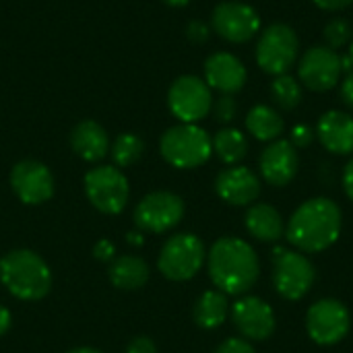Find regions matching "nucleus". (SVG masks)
<instances>
[{
  "label": "nucleus",
  "instance_id": "obj_14",
  "mask_svg": "<svg viewBox=\"0 0 353 353\" xmlns=\"http://www.w3.org/2000/svg\"><path fill=\"white\" fill-rule=\"evenodd\" d=\"M10 188L25 205H41L54 194V176L41 161L23 159L10 170Z\"/></svg>",
  "mask_w": 353,
  "mask_h": 353
},
{
  "label": "nucleus",
  "instance_id": "obj_19",
  "mask_svg": "<svg viewBox=\"0 0 353 353\" xmlns=\"http://www.w3.org/2000/svg\"><path fill=\"white\" fill-rule=\"evenodd\" d=\"M316 137L323 147L335 155L353 153V116L341 110H329L316 124Z\"/></svg>",
  "mask_w": 353,
  "mask_h": 353
},
{
  "label": "nucleus",
  "instance_id": "obj_23",
  "mask_svg": "<svg viewBox=\"0 0 353 353\" xmlns=\"http://www.w3.org/2000/svg\"><path fill=\"white\" fill-rule=\"evenodd\" d=\"M246 128L256 141L271 143L283 134L285 122L275 108H271L267 103H259V105L250 108V112L246 114Z\"/></svg>",
  "mask_w": 353,
  "mask_h": 353
},
{
  "label": "nucleus",
  "instance_id": "obj_29",
  "mask_svg": "<svg viewBox=\"0 0 353 353\" xmlns=\"http://www.w3.org/2000/svg\"><path fill=\"white\" fill-rule=\"evenodd\" d=\"M211 110H213L217 122L228 124V122H232V120L236 118V114H238V103H236L234 95H221L217 101H213V108H211Z\"/></svg>",
  "mask_w": 353,
  "mask_h": 353
},
{
  "label": "nucleus",
  "instance_id": "obj_10",
  "mask_svg": "<svg viewBox=\"0 0 353 353\" xmlns=\"http://www.w3.org/2000/svg\"><path fill=\"white\" fill-rule=\"evenodd\" d=\"M273 269L275 290L285 300H302L314 283V267L300 252L277 248L273 254Z\"/></svg>",
  "mask_w": 353,
  "mask_h": 353
},
{
  "label": "nucleus",
  "instance_id": "obj_39",
  "mask_svg": "<svg viewBox=\"0 0 353 353\" xmlns=\"http://www.w3.org/2000/svg\"><path fill=\"white\" fill-rule=\"evenodd\" d=\"M126 242H128L130 246H141V244H143V234H139V232H130V234L126 236Z\"/></svg>",
  "mask_w": 353,
  "mask_h": 353
},
{
  "label": "nucleus",
  "instance_id": "obj_13",
  "mask_svg": "<svg viewBox=\"0 0 353 353\" xmlns=\"http://www.w3.org/2000/svg\"><path fill=\"white\" fill-rule=\"evenodd\" d=\"M352 327L350 310L339 300H321L306 314V331L319 345L339 343Z\"/></svg>",
  "mask_w": 353,
  "mask_h": 353
},
{
  "label": "nucleus",
  "instance_id": "obj_30",
  "mask_svg": "<svg viewBox=\"0 0 353 353\" xmlns=\"http://www.w3.org/2000/svg\"><path fill=\"white\" fill-rule=\"evenodd\" d=\"M314 141V130L306 124H298L292 128V137H290V143L298 149V147H308L310 143Z\"/></svg>",
  "mask_w": 353,
  "mask_h": 353
},
{
  "label": "nucleus",
  "instance_id": "obj_38",
  "mask_svg": "<svg viewBox=\"0 0 353 353\" xmlns=\"http://www.w3.org/2000/svg\"><path fill=\"white\" fill-rule=\"evenodd\" d=\"M10 323H12V316L8 312V308L0 306V337L10 329Z\"/></svg>",
  "mask_w": 353,
  "mask_h": 353
},
{
  "label": "nucleus",
  "instance_id": "obj_7",
  "mask_svg": "<svg viewBox=\"0 0 353 353\" xmlns=\"http://www.w3.org/2000/svg\"><path fill=\"white\" fill-rule=\"evenodd\" d=\"M85 194L97 211L118 215L128 205L130 186L116 165H97L85 176Z\"/></svg>",
  "mask_w": 353,
  "mask_h": 353
},
{
  "label": "nucleus",
  "instance_id": "obj_32",
  "mask_svg": "<svg viewBox=\"0 0 353 353\" xmlns=\"http://www.w3.org/2000/svg\"><path fill=\"white\" fill-rule=\"evenodd\" d=\"M209 33H211V29H209L203 21H190L188 27H186V35H188V39L194 41V43L207 41V39H209Z\"/></svg>",
  "mask_w": 353,
  "mask_h": 353
},
{
  "label": "nucleus",
  "instance_id": "obj_5",
  "mask_svg": "<svg viewBox=\"0 0 353 353\" xmlns=\"http://www.w3.org/2000/svg\"><path fill=\"white\" fill-rule=\"evenodd\" d=\"M254 58L263 72L271 77L288 74L300 60V37L296 29L285 23L269 25L259 33Z\"/></svg>",
  "mask_w": 353,
  "mask_h": 353
},
{
  "label": "nucleus",
  "instance_id": "obj_16",
  "mask_svg": "<svg viewBox=\"0 0 353 353\" xmlns=\"http://www.w3.org/2000/svg\"><path fill=\"white\" fill-rule=\"evenodd\" d=\"M259 168H261V176L271 184V186H288L300 168V157L296 147L285 141V139H277L271 141L265 151L261 153L259 159Z\"/></svg>",
  "mask_w": 353,
  "mask_h": 353
},
{
  "label": "nucleus",
  "instance_id": "obj_11",
  "mask_svg": "<svg viewBox=\"0 0 353 353\" xmlns=\"http://www.w3.org/2000/svg\"><path fill=\"white\" fill-rule=\"evenodd\" d=\"M213 31L230 43H246L261 33V17L256 8L240 0L219 2L211 14Z\"/></svg>",
  "mask_w": 353,
  "mask_h": 353
},
{
  "label": "nucleus",
  "instance_id": "obj_27",
  "mask_svg": "<svg viewBox=\"0 0 353 353\" xmlns=\"http://www.w3.org/2000/svg\"><path fill=\"white\" fill-rule=\"evenodd\" d=\"M143 151H145L143 139L132 132H124V134L116 137V141L110 145V155H112V161L116 163V168H128V165L137 163L141 159Z\"/></svg>",
  "mask_w": 353,
  "mask_h": 353
},
{
  "label": "nucleus",
  "instance_id": "obj_15",
  "mask_svg": "<svg viewBox=\"0 0 353 353\" xmlns=\"http://www.w3.org/2000/svg\"><path fill=\"white\" fill-rule=\"evenodd\" d=\"M232 321L244 337L254 341H265L275 331V314L271 306L254 296L240 298L232 306Z\"/></svg>",
  "mask_w": 353,
  "mask_h": 353
},
{
  "label": "nucleus",
  "instance_id": "obj_36",
  "mask_svg": "<svg viewBox=\"0 0 353 353\" xmlns=\"http://www.w3.org/2000/svg\"><path fill=\"white\" fill-rule=\"evenodd\" d=\"M339 91H341V99H343V103H345L350 110H353V72H347V74L343 77Z\"/></svg>",
  "mask_w": 353,
  "mask_h": 353
},
{
  "label": "nucleus",
  "instance_id": "obj_3",
  "mask_svg": "<svg viewBox=\"0 0 353 353\" xmlns=\"http://www.w3.org/2000/svg\"><path fill=\"white\" fill-rule=\"evenodd\" d=\"M0 281L19 300L35 302L50 294L52 271L33 250H10L0 259Z\"/></svg>",
  "mask_w": 353,
  "mask_h": 353
},
{
  "label": "nucleus",
  "instance_id": "obj_4",
  "mask_svg": "<svg viewBox=\"0 0 353 353\" xmlns=\"http://www.w3.org/2000/svg\"><path fill=\"white\" fill-rule=\"evenodd\" d=\"M159 151L170 165L178 170H192L209 161L213 153V139L205 128L180 122L163 132Z\"/></svg>",
  "mask_w": 353,
  "mask_h": 353
},
{
  "label": "nucleus",
  "instance_id": "obj_24",
  "mask_svg": "<svg viewBox=\"0 0 353 353\" xmlns=\"http://www.w3.org/2000/svg\"><path fill=\"white\" fill-rule=\"evenodd\" d=\"M228 312H230V304H228V298L223 292H205L196 304H194V310H192V316H194V323L201 327V329H217L223 325V321L228 319Z\"/></svg>",
  "mask_w": 353,
  "mask_h": 353
},
{
  "label": "nucleus",
  "instance_id": "obj_6",
  "mask_svg": "<svg viewBox=\"0 0 353 353\" xmlns=\"http://www.w3.org/2000/svg\"><path fill=\"white\" fill-rule=\"evenodd\" d=\"M205 259V246L194 234H176L161 246L157 269L172 281H188L201 271Z\"/></svg>",
  "mask_w": 353,
  "mask_h": 353
},
{
  "label": "nucleus",
  "instance_id": "obj_41",
  "mask_svg": "<svg viewBox=\"0 0 353 353\" xmlns=\"http://www.w3.org/2000/svg\"><path fill=\"white\" fill-rule=\"evenodd\" d=\"M165 4H170V6H174V8H180V6H186L190 0H163Z\"/></svg>",
  "mask_w": 353,
  "mask_h": 353
},
{
  "label": "nucleus",
  "instance_id": "obj_31",
  "mask_svg": "<svg viewBox=\"0 0 353 353\" xmlns=\"http://www.w3.org/2000/svg\"><path fill=\"white\" fill-rule=\"evenodd\" d=\"M215 353H254V347L246 341V339H238V337H234V339H228V341H223Z\"/></svg>",
  "mask_w": 353,
  "mask_h": 353
},
{
  "label": "nucleus",
  "instance_id": "obj_2",
  "mask_svg": "<svg viewBox=\"0 0 353 353\" xmlns=\"http://www.w3.org/2000/svg\"><path fill=\"white\" fill-rule=\"evenodd\" d=\"M341 234V211L331 199H310L302 203L288 225V240L302 252H323Z\"/></svg>",
  "mask_w": 353,
  "mask_h": 353
},
{
  "label": "nucleus",
  "instance_id": "obj_26",
  "mask_svg": "<svg viewBox=\"0 0 353 353\" xmlns=\"http://www.w3.org/2000/svg\"><path fill=\"white\" fill-rule=\"evenodd\" d=\"M302 93H304L302 83L298 79H294L290 72L275 77L271 83V97H273L275 105L285 112L296 110L302 103Z\"/></svg>",
  "mask_w": 353,
  "mask_h": 353
},
{
  "label": "nucleus",
  "instance_id": "obj_21",
  "mask_svg": "<svg viewBox=\"0 0 353 353\" xmlns=\"http://www.w3.org/2000/svg\"><path fill=\"white\" fill-rule=\"evenodd\" d=\"M108 277L112 285L118 290H124V292L139 290L149 281V265L141 256L122 254L110 263Z\"/></svg>",
  "mask_w": 353,
  "mask_h": 353
},
{
  "label": "nucleus",
  "instance_id": "obj_35",
  "mask_svg": "<svg viewBox=\"0 0 353 353\" xmlns=\"http://www.w3.org/2000/svg\"><path fill=\"white\" fill-rule=\"evenodd\" d=\"M321 10H327V12H339V10H345L347 6H352L353 0H312Z\"/></svg>",
  "mask_w": 353,
  "mask_h": 353
},
{
  "label": "nucleus",
  "instance_id": "obj_25",
  "mask_svg": "<svg viewBox=\"0 0 353 353\" xmlns=\"http://www.w3.org/2000/svg\"><path fill=\"white\" fill-rule=\"evenodd\" d=\"M213 151L217 153V157L228 163V165H236L240 163L246 153H248V139L242 130L238 128H221L215 137H213Z\"/></svg>",
  "mask_w": 353,
  "mask_h": 353
},
{
  "label": "nucleus",
  "instance_id": "obj_40",
  "mask_svg": "<svg viewBox=\"0 0 353 353\" xmlns=\"http://www.w3.org/2000/svg\"><path fill=\"white\" fill-rule=\"evenodd\" d=\"M66 353H103L99 352V350H95V347H74V350H70V352Z\"/></svg>",
  "mask_w": 353,
  "mask_h": 353
},
{
  "label": "nucleus",
  "instance_id": "obj_42",
  "mask_svg": "<svg viewBox=\"0 0 353 353\" xmlns=\"http://www.w3.org/2000/svg\"><path fill=\"white\" fill-rule=\"evenodd\" d=\"M347 58L352 60V66H353V37H352V41H350V50H347Z\"/></svg>",
  "mask_w": 353,
  "mask_h": 353
},
{
  "label": "nucleus",
  "instance_id": "obj_18",
  "mask_svg": "<svg viewBox=\"0 0 353 353\" xmlns=\"http://www.w3.org/2000/svg\"><path fill=\"white\" fill-rule=\"evenodd\" d=\"M215 192L221 201L234 207L250 205L261 194V180L250 168L230 165L215 178Z\"/></svg>",
  "mask_w": 353,
  "mask_h": 353
},
{
  "label": "nucleus",
  "instance_id": "obj_12",
  "mask_svg": "<svg viewBox=\"0 0 353 353\" xmlns=\"http://www.w3.org/2000/svg\"><path fill=\"white\" fill-rule=\"evenodd\" d=\"M184 217V201L168 190L145 194L134 209V223L143 232L163 234L176 228Z\"/></svg>",
  "mask_w": 353,
  "mask_h": 353
},
{
  "label": "nucleus",
  "instance_id": "obj_20",
  "mask_svg": "<svg viewBox=\"0 0 353 353\" xmlns=\"http://www.w3.org/2000/svg\"><path fill=\"white\" fill-rule=\"evenodd\" d=\"M70 147L81 159L95 163L110 153V137L97 122L83 120L70 132Z\"/></svg>",
  "mask_w": 353,
  "mask_h": 353
},
{
  "label": "nucleus",
  "instance_id": "obj_33",
  "mask_svg": "<svg viewBox=\"0 0 353 353\" xmlns=\"http://www.w3.org/2000/svg\"><path fill=\"white\" fill-rule=\"evenodd\" d=\"M93 256L103 263H112L116 259V246L110 240H99L93 248Z\"/></svg>",
  "mask_w": 353,
  "mask_h": 353
},
{
  "label": "nucleus",
  "instance_id": "obj_28",
  "mask_svg": "<svg viewBox=\"0 0 353 353\" xmlns=\"http://www.w3.org/2000/svg\"><path fill=\"white\" fill-rule=\"evenodd\" d=\"M323 37H325V46L335 50V52L345 48V46H350V41H352L353 37V29L352 25H350V21L343 19V17L331 19L325 25V29H323Z\"/></svg>",
  "mask_w": 353,
  "mask_h": 353
},
{
  "label": "nucleus",
  "instance_id": "obj_17",
  "mask_svg": "<svg viewBox=\"0 0 353 353\" xmlns=\"http://www.w3.org/2000/svg\"><path fill=\"white\" fill-rule=\"evenodd\" d=\"M248 81V70L244 62L232 52H215L205 62V83L211 91H219L221 95H234L244 89Z\"/></svg>",
  "mask_w": 353,
  "mask_h": 353
},
{
  "label": "nucleus",
  "instance_id": "obj_34",
  "mask_svg": "<svg viewBox=\"0 0 353 353\" xmlns=\"http://www.w3.org/2000/svg\"><path fill=\"white\" fill-rule=\"evenodd\" d=\"M126 353H157V347L149 337H137L128 343Z\"/></svg>",
  "mask_w": 353,
  "mask_h": 353
},
{
  "label": "nucleus",
  "instance_id": "obj_22",
  "mask_svg": "<svg viewBox=\"0 0 353 353\" xmlns=\"http://www.w3.org/2000/svg\"><path fill=\"white\" fill-rule=\"evenodd\" d=\"M246 230L261 242H275L283 236V219L271 205H252L246 213Z\"/></svg>",
  "mask_w": 353,
  "mask_h": 353
},
{
  "label": "nucleus",
  "instance_id": "obj_8",
  "mask_svg": "<svg viewBox=\"0 0 353 353\" xmlns=\"http://www.w3.org/2000/svg\"><path fill=\"white\" fill-rule=\"evenodd\" d=\"M168 105L170 112L182 124H196L199 120L207 118V114L211 112L213 91L205 83V79H199L194 74H184L172 83L168 91Z\"/></svg>",
  "mask_w": 353,
  "mask_h": 353
},
{
  "label": "nucleus",
  "instance_id": "obj_9",
  "mask_svg": "<svg viewBox=\"0 0 353 353\" xmlns=\"http://www.w3.org/2000/svg\"><path fill=\"white\" fill-rule=\"evenodd\" d=\"M341 77V54L327 46H312L298 60V81L310 91H331L339 85Z\"/></svg>",
  "mask_w": 353,
  "mask_h": 353
},
{
  "label": "nucleus",
  "instance_id": "obj_37",
  "mask_svg": "<svg viewBox=\"0 0 353 353\" xmlns=\"http://www.w3.org/2000/svg\"><path fill=\"white\" fill-rule=\"evenodd\" d=\"M343 188H345L347 196L353 201V157L343 170Z\"/></svg>",
  "mask_w": 353,
  "mask_h": 353
},
{
  "label": "nucleus",
  "instance_id": "obj_1",
  "mask_svg": "<svg viewBox=\"0 0 353 353\" xmlns=\"http://www.w3.org/2000/svg\"><path fill=\"white\" fill-rule=\"evenodd\" d=\"M207 267L215 288L230 296L246 294L261 273L252 246L240 238H219L209 250Z\"/></svg>",
  "mask_w": 353,
  "mask_h": 353
}]
</instances>
